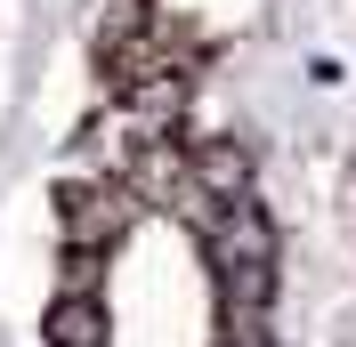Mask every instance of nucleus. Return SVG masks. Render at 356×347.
<instances>
[{
	"instance_id": "1",
	"label": "nucleus",
	"mask_w": 356,
	"mask_h": 347,
	"mask_svg": "<svg viewBox=\"0 0 356 347\" xmlns=\"http://www.w3.org/2000/svg\"><path fill=\"white\" fill-rule=\"evenodd\" d=\"M57 218H65L73 251H113L122 226H130V194H122V186H65V194H57Z\"/></svg>"
},
{
	"instance_id": "2",
	"label": "nucleus",
	"mask_w": 356,
	"mask_h": 347,
	"mask_svg": "<svg viewBox=\"0 0 356 347\" xmlns=\"http://www.w3.org/2000/svg\"><path fill=\"white\" fill-rule=\"evenodd\" d=\"M186 186H195V194H211V202H243V186H251V153L235 146V137H211V146L186 153Z\"/></svg>"
},
{
	"instance_id": "3",
	"label": "nucleus",
	"mask_w": 356,
	"mask_h": 347,
	"mask_svg": "<svg viewBox=\"0 0 356 347\" xmlns=\"http://www.w3.org/2000/svg\"><path fill=\"white\" fill-rule=\"evenodd\" d=\"M41 339L49 347H106V307L89 291H65V299L41 315Z\"/></svg>"
},
{
	"instance_id": "4",
	"label": "nucleus",
	"mask_w": 356,
	"mask_h": 347,
	"mask_svg": "<svg viewBox=\"0 0 356 347\" xmlns=\"http://www.w3.org/2000/svg\"><path fill=\"white\" fill-rule=\"evenodd\" d=\"M89 24H97V49H106V65H113L122 49H138L146 33H154V8H146V0H97Z\"/></svg>"
},
{
	"instance_id": "5",
	"label": "nucleus",
	"mask_w": 356,
	"mask_h": 347,
	"mask_svg": "<svg viewBox=\"0 0 356 347\" xmlns=\"http://www.w3.org/2000/svg\"><path fill=\"white\" fill-rule=\"evenodd\" d=\"M227 347H267V331H259V315H227Z\"/></svg>"
},
{
	"instance_id": "6",
	"label": "nucleus",
	"mask_w": 356,
	"mask_h": 347,
	"mask_svg": "<svg viewBox=\"0 0 356 347\" xmlns=\"http://www.w3.org/2000/svg\"><path fill=\"white\" fill-rule=\"evenodd\" d=\"M89 275H97V251H73L65 259V291H89Z\"/></svg>"
}]
</instances>
